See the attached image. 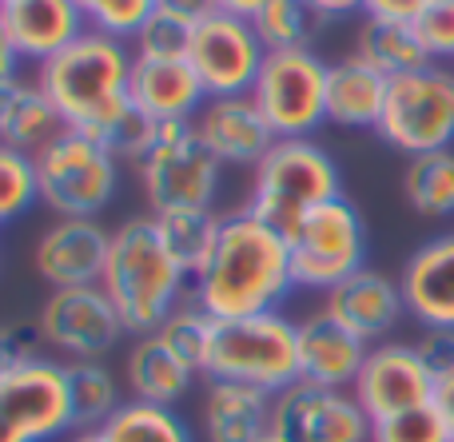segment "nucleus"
Returning a JSON list of instances; mask_svg holds the SVG:
<instances>
[{
    "mask_svg": "<svg viewBox=\"0 0 454 442\" xmlns=\"http://www.w3.org/2000/svg\"><path fill=\"white\" fill-rule=\"evenodd\" d=\"M291 291H295V275H291L287 236L267 228L247 207L223 215L204 268L192 275V299L215 323H223V319L279 311Z\"/></svg>",
    "mask_w": 454,
    "mask_h": 442,
    "instance_id": "1",
    "label": "nucleus"
},
{
    "mask_svg": "<svg viewBox=\"0 0 454 442\" xmlns=\"http://www.w3.org/2000/svg\"><path fill=\"white\" fill-rule=\"evenodd\" d=\"M132 44L116 36L88 28L64 52H56L48 64H40L36 84L60 112L64 128L92 140H108V132L132 112Z\"/></svg>",
    "mask_w": 454,
    "mask_h": 442,
    "instance_id": "2",
    "label": "nucleus"
},
{
    "mask_svg": "<svg viewBox=\"0 0 454 442\" xmlns=\"http://www.w3.org/2000/svg\"><path fill=\"white\" fill-rule=\"evenodd\" d=\"M100 287L128 335H156L164 319L192 295V275L164 247L156 220L136 215L112 231Z\"/></svg>",
    "mask_w": 454,
    "mask_h": 442,
    "instance_id": "3",
    "label": "nucleus"
},
{
    "mask_svg": "<svg viewBox=\"0 0 454 442\" xmlns=\"http://www.w3.org/2000/svg\"><path fill=\"white\" fill-rule=\"evenodd\" d=\"M343 196L339 167L315 140H275L255 164L247 212L259 215L279 236H291L315 207Z\"/></svg>",
    "mask_w": 454,
    "mask_h": 442,
    "instance_id": "4",
    "label": "nucleus"
},
{
    "mask_svg": "<svg viewBox=\"0 0 454 442\" xmlns=\"http://www.w3.org/2000/svg\"><path fill=\"white\" fill-rule=\"evenodd\" d=\"M204 379L247 383L267 395L299 383V327L279 311L215 323Z\"/></svg>",
    "mask_w": 454,
    "mask_h": 442,
    "instance_id": "5",
    "label": "nucleus"
},
{
    "mask_svg": "<svg viewBox=\"0 0 454 442\" xmlns=\"http://www.w3.org/2000/svg\"><path fill=\"white\" fill-rule=\"evenodd\" d=\"M32 159H36L40 204L56 220H96L116 199L120 159L92 136L60 132Z\"/></svg>",
    "mask_w": 454,
    "mask_h": 442,
    "instance_id": "6",
    "label": "nucleus"
},
{
    "mask_svg": "<svg viewBox=\"0 0 454 442\" xmlns=\"http://www.w3.org/2000/svg\"><path fill=\"white\" fill-rule=\"evenodd\" d=\"M136 167H140L144 199L152 204V215L184 212V207H212L223 172V164L196 136L192 120L156 124V140Z\"/></svg>",
    "mask_w": 454,
    "mask_h": 442,
    "instance_id": "7",
    "label": "nucleus"
},
{
    "mask_svg": "<svg viewBox=\"0 0 454 442\" xmlns=\"http://www.w3.org/2000/svg\"><path fill=\"white\" fill-rule=\"evenodd\" d=\"M291 247V275L303 291H323L339 287L355 271L367 268V223L359 207L347 196L327 199L315 207L303 223L287 236Z\"/></svg>",
    "mask_w": 454,
    "mask_h": 442,
    "instance_id": "8",
    "label": "nucleus"
},
{
    "mask_svg": "<svg viewBox=\"0 0 454 442\" xmlns=\"http://www.w3.org/2000/svg\"><path fill=\"white\" fill-rule=\"evenodd\" d=\"M375 132L407 159L454 148V68L427 64L419 72L395 76Z\"/></svg>",
    "mask_w": 454,
    "mask_h": 442,
    "instance_id": "9",
    "label": "nucleus"
},
{
    "mask_svg": "<svg viewBox=\"0 0 454 442\" xmlns=\"http://www.w3.org/2000/svg\"><path fill=\"white\" fill-rule=\"evenodd\" d=\"M251 100L279 140H311L327 124V64L315 52H267Z\"/></svg>",
    "mask_w": 454,
    "mask_h": 442,
    "instance_id": "10",
    "label": "nucleus"
},
{
    "mask_svg": "<svg viewBox=\"0 0 454 442\" xmlns=\"http://www.w3.org/2000/svg\"><path fill=\"white\" fill-rule=\"evenodd\" d=\"M72 430L64 363L28 359L0 375V442H56Z\"/></svg>",
    "mask_w": 454,
    "mask_h": 442,
    "instance_id": "11",
    "label": "nucleus"
},
{
    "mask_svg": "<svg viewBox=\"0 0 454 442\" xmlns=\"http://www.w3.org/2000/svg\"><path fill=\"white\" fill-rule=\"evenodd\" d=\"M36 331L44 347L64 355V363H104L120 335H128L100 283L52 291L36 315Z\"/></svg>",
    "mask_w": 454,
    "mask_h": 442,
    "instance_id": "12",
    "label": "nucleus"
},
{
    "mask_svg": "<svg viewBox=\"0 0 454 442\" xmlns=\"http://www.w3.org/2000/svg\"><path fill=\"white\" fill-rule=\"evenodd\" d=\"M263 60L267 48L247 16H235L223 8V12L207 16L204 24H196V32H192L188 64L200 76V84H204L207 100H215V96H247Z\"/></svg>",
    "mask_w": 454,
    "mask_h": 442,
    "instance_id": "13",
    "label": "nucleus"
},
{
    "mask_svg": "<svg viewBox=\"0 0 454 442\" xmlns=\"http://www.w3.org/2000/svg\"><path fill=\"white\" fill-rule=\"evenodd\" d=\"M271 435L279 442H371V415L351 391L299 379L275 395Z\"/></svg>",
    "mask_w": 454,
    "mask_h": 442,
    "instance_id": "14",
    "label": "nucleus"
},
{
    "mask_svg": "<svg viewBox=\"0 0 454 442\" xmlns=\"http://www.w3.org/2000/svg\"><path fill=\"white\" fill-rule=\"evenodd\" d=\"M351 395L371 415V423L415 411L434 399V371L423 363L415 343H375L367 351Z\"/></svg>",
    "mask_w": 454,
    "mask_h": 442,
    "instance_id": "15",
    "label": "nucleus"
},
{
    "mask_svg": "<svg viewBox=\"0 0 454 442\" xmlns=\"http://www.w3.org/2000/svg\"><path fill=\"white\" fill-rule=\"evenodd\" d=\"M112 231L100 220H52L32 247V268L52 291L92 287L104 279Z\"/></svg>",
    "mask_w": 454,
    "mask_h": 442,
    "instance_id": "16",
    "label": "nucleus"
},
{
    "mask_svg": "<svg viewBox=\"0 0 454 442\" xmlns=\"http://www.w3.org/2000/svg\"><path fill=\"white\" fill-rule=\"evenodd\" d=\"M192 124H196V136L204 140V148L220 164H231V167H255L275 148V140H279L271 132V124L263 120V112L255 108L251 92L215 96V100H207L200 108V116Z\"/></svg>",
    "mask_w": 454,
    "mask_h": 442,
    "instance_id": "17",
    "label": "nucleus"
},
{
    "mask_svg": "<svg viewBox=\"0 0 454 442\" xmlns=\"http://www.w3.org/2000/svg\"><path fill=\"white\" fill-rule=\"evenodd\" d=\"M323 311L335 315L347 331H355L363 343L375 347V343H383L387 335L403 323L407 303H403L399 279L383 275V271H375V268H363L323 295Z\"/></svg>",
    "mask_w": 454,
    "mask_h": 442,
    "instance_id": "18",
    "label": "nucleus"
},
{
    "mask_svg": "<svg viewBox=\"0 0 454 442\" xmlns=\"http://www.w3.org/2000/svg\"><path fill=\"white\" fill-rule=\"evenodd\" d=\"M295 327H299V379L315 383V387L351 391L363 363H367L371 343H363L355 331H347L323 307L311 311L307 319H299Z\"/></svg>",
    "mask_w": 454,
    "mask_h": 442,
    "instance_id": "19",
    "label": "nucleus"
},
{
    "mask_svg": "<svg viewBox=\"0 0 454 442\" xmlns=\"http://www.w3.org/2000/svg\"><path fill=\"white\" fill-rule=\"evenodd\" d=\"M403 303L423 331H454V231L427 239L403 263Z\"/></svg>",
    "mask_w": 454,
    "mask_h": 442,
    "instance_id": "20",
    "label": "nucleus"
},
{
    "mask_svg": "<svg viewBox=\"0 0 454 442\" xmlns=\"http://www.w3.org/2000/svg\"><path fill=\"white\" fill-rule=\"evenodd\" d=\"M275 395L247 383L207 379L204 407H200V430L204 442H259L271 435Z\"/></svg>",
    "mask_w": 454,
    "mask_h": 442,
    "instance_id": "21",
    "label": "nucleus"
},
{
    "mask_svg": "<svg viewBox=\"0 0 454 442\" xmlns=\"http://www.w3.org/2000/svg\"><path fill=\"white\" fill-rule=\"evenodd\" d=\"M132 108L140 116L168 124V120H196L207 104V92L188 60H136L132 64Z\"/></svg>",
    "mask_w": 454,
    "mask_h": 442,
    "instance_id": "22",
    "label": "nucleus"
},
{
    "mask_svg": "<svg viewBox=\"0 0 454 442\" xmlns=\"http://www.w3.org/2000/svg\"><path fill=\"white\" fill-rule=\"evenodd\" d=\"M0 16H4V28L20 60L32 64H48L56 52H64L72 40L88 32V20L72 0H16L0 8Z\"/></svg>",
    "mask_w": 454,
    "mask_h": 442,
    "instance_id": "23",
    "label": "nucleus"
},
{
    "mask_svg": "<svg viewBox=\"0 0 454 442\" xmlns=\"http://www.w3.org/2000/svg\"><path fill=\"white\" fill-rule=\"evenodd\" d=\"M391 80L359 56L327 64V120L339 128H379Z\"/></svg>",
    "mask_w": 454,
    "mask_h": 442,
    "instance_id": "24",
    "label": "nucleus"
},
{
    "mask_svg": "<svg viewBox=\"0 0 454 442\" xmlns=\"http://www.w3.org/2000/svg\"><path fill=\"white\" fill-rule=\"evenodd\" d=\"M124 379L132 399L156 407H176L196 383V371L164 347L160 335H136V343L124 355Z\"/></svg>",
    "mask_w": 454,
    "mask_h": 442,
    "instance_id": "25",
    "label": "nucleus"
},
{
    "mask_svg": "<svg viewBox=\"0 0 454 442\" xmlns=\"http://www.w3.org/2000/svg\"><path fill=\"white\" fill-rule=\"evenodd\" d=\"M355 56L367 60L375 72H383L387 80L419 72L427 64H434L427 56L423 40H419L415 24H399V20H371L363 16L359 36H355Z\"/></svg>",
    "mask_w": 454,
    "mask_h": 442,
    "instance_id": "26",
    "label": "nucleus"
},
{
    "mask_svg": "<svg viewBox=\"0 0 454 442\" xmlns=\"http://www.w3.org/2000/svg\"><path fill=\"white\" fill-rule=\"evenodd\" d=\"M60 132H68V128H64L60 112L52 108V100L44 96V88L36 80H20L12 96V108H8V120H4V132H0V143L36 156Z\"/></svg>",
    "mask_w": 454,
    "mask_h": 442,
    "instance_id": "27",
    "label": "nucleus"
},
{
    "mask_svg": "<svg viewBox=\"0 0 454 442\" xmlns=\"http://www.w3.org/2000/svg\"><path fill=\"white\" fill-rule=\"evenodd\" d=\"M251 24H255L267 52H311L327 16L311 0H267L251 16Z\"/></svg>",
    "mask_w": 454,
    "mask_h": 442,
    "instance_id": "28",
    "label": "nucleus"
},
{
    "mask_svg": "<svg viewBox=\"0 0 454 442\" xmlns=\"http://www.w3.org/2000/svg\"><path fill=\"white\" fill-rule=\"evenodd\" d=\"M403 196L427 220H450L454 215V148L411 156L403 172Z\"/></svg>",
    "mask_w": 454,
    "mask_h": 442,
    "instance_id": "29",
    "label": "nucleus"
},
{
    "mask_svg": "<svg viewBox=\"0 0 454 442\" xmlns=\"http://www.w3.org/2000/svg\"><path fill=\"white\" fill-rule=\"evenodd\" d=\"M152 220H156V231L164 239V247L172 252V260L188 275H196L204 268L207 252H212L215 236H220L223 215H215L212 207H184V212H160Z\"/></svg>",
    "mask_w": 454,
    "mask_h": 442,
    "instance_id": "30",
    "label": "nucleus"
},
{
    "mask_svg": "<svg viewBox=\"0 0 454 442\" xmlns=\"http://www.w3.org/2000/svg\"><path fill=\"white\" fill-rule=\"evenodd\" d=\"M76 430H100L120 411V383L104 363H64Z\"/></svg>",
    "mask_w": 454,
    "mask_h": 442,
    "instance_id": "31",
    "label": "nucleus"
},
{
    "mask_svg": "<svg viewBox=\"0 0 454 442\" xmlns=\"http://www.w3.org/2000/svg\"><path fill=\"white\" fill-rule=\"evenodd\" d=\"M100 430L108 442H196L176 407L140 403V399H124L120 411Z\"/></svg>",
    "mask_w": 454,
    "mask_h": 442,
    "instance_id": "32",
    "label": "nucleus"
},
{
    "mask_svg": "<svg viewBox=\"0 0 454 442\" xmlns=\"http://www.w3.org/2000/svg\"><path fill=\"white\" fill-rule=\"evenodd\" d=\"M160 339H164V347L172 351L180 363H188L196 375L207 371V355H212V335H215V319L207 315L204 307H200L196 299H184L180 307L172 311V315L164 319V327H160Z\"/></svg>",
    "mask_w": 454,
    "mask_h": 442,
    "instance_id": "33",
    "label": "nucleus"
},
{
    "mask_svg": "<svg viewBox=\"0 0 454 442\" xmlns=\"http://www.w3.org/2000/svg\"><path fill=\"white\" fill-rule=\"evenodd\" d=\"M192 32H196V24H188L184 16L156 4V12L140 24V32L128 44H132L136 60H188Z\"/></svg>",
    "mask_w": 454,
    "mask_h": 442,
    "instance_id": "34",
    "label": "nucleus"
},
{
    "mask_svg": "<svg viewBox=\"0 0 454 442\" xmlns=\"http://www.w3.org/2000/svg\"><path fill=\"white\" fill-rule=\"evenodd\" d=\"M32 204H40L36 159L20 148L0 143V223H12Z\"/></svg>",
    "mask_w": 454,
    "mask_h": 442,
    "instance_id": "35",
    "label": "nucleus"
},
{
    "mask_svg": "<svg viewBox=\"0 0 454 442\" xmlns=\"http://www.w3.org/2000/svg\"><path fill=\"white\" fill-rule=\"evenodd\" d=\"M72 4L80 8L88 28L116 40H132L140 32V24L156 12L160 0H72Z\"/></svg>",
    "mask_w": 454,
    "mask_h": 442,
    "instance_id": "36",
    "label": "nucleus"
},
{
    "mask_svg": "<svg viewBox=\"0 0 454 442\" xmlns=\"http://www.w3.org/2000/svg\"><path fill=\"white\" fill-rule=\"evenodd\" d=\"M371 442H450V435H447V423L434 411V403H427V407H415V411L371 423Z\"/></svg>",
    "mask_w": 454,
    "mask_h": 442,
    "instance_id": "37",
    "label": "nucleus"
},
{
    "mask_svg": "<svg viewBox=\"0 0 454 442\" xmlns=\"http://www.w3.org/2000/svg\"><path fill=\"white\" fill-rule=\"evenodd\" d=\"M415 32L434 64L454 60V0H427L415 16Z\"/></svg>",
    "mask_w": 454,
    "mask_h": 442,
    "instance_id": "38",
    "label": "nucleus"
},
{
    "mask_svg": "<svg viewBox=\"0 0 454 442\" xmlns=\"http://www.w3.org/2000/svg\"><path fill=\"white\" fill-rule=\"evenodd\" d=\"M152 140H156V120L140 116V112L132 108V112H128V116L108 132L104 148H108L116 159H132V164H140V159L148 156Z\"/></svg>",
    "mask_w": 454,
    "mask_h": 442,
    "instance_id": "39",
    "label": "nucleus"
},
{
    "mask_svg": "<svg viewBox=\"0 0 454 442\" xmlns=\"http://www.w3.org/2000/svg\"><path fill=\"white\" fill-rule=\"evenodd\" d=\"M36 339H40L36 327H0V375L28 363V359H40Z\"/></svg>",
    "mask_w": 454,
    "mask_h": 442,
    "instance_id": "40",
    "label": "nucleus"
},
{
    "mask_svg": "<svg viewBox=\"0 0 454 442\" xmlns=\"http://www.w3.org/2000/svg\"><path fill=\"white\" fill-rule=\"evenodd\" d=\"M415 347L423 355V363L434 371V379L454 371V331H423V339Z\"/></svg>",
    "mask_w": 454,
    "mask_h": 442,
    "instance_id": "41",
    "label": "nucleus"
},
{
    "mask_svg": "<svg viewBox=\"0 0 454 442\" xmlns=\"http://www.w3.org/2000/svg\"><path fill=\"white\" fill-rule=\"evenodd\" d=\"M427 0H363V16L371 20H399V24H415V16L423 12Z\"/></svg>",
    "mask_w": 454,
    "mask_h": 442,
    "instance_id": "42",
    "label": "nucleus"
},
{
    "mask_svg": "<svg viewBox=\"0 0 454 442\" xmlns=\"http://www.w3.org/2000/svg\"><path fill=\"white\" fill-rule=\"evenodd\" d=\"M160 8H168V12L184 16V20H188V24H204L207 16L223 12V4H220V0H160Z\"/></svg>",
    "mask_w": 454,
    "mask_h": 442,
    "instance_id": "43",
    "label": "nucleus"
},
{
    "mask_svg": "<svg viewBox=\"0 0 454 442\" xmlns=\"http://www.w3.org/2000/svg\"><path fill=\"white\" fill-rule=\"evenodd\" d=\"M431 403H434V411H439V419L447 423V435L454 442V371L434 379V399Z\"/></svg>",
    "mask_w": 454,
    "mask_h": 442,
    "instance_id": "44",
    "label": "nucleus"
},
{
    "mask_svg": "<svg viewBox=\"0 0 454 442\" xmlns=\"http://www.w3.org/2000/svg\"><path fill=\"white\" fill-rule=\"evenodd\" d=\"M20 52H16L12 36H8L4 28V16H0V84H8V80H16V72H20Z\"/></svg>",
    "mask_w": 454,
    "mask_h": 442,
    "instance_id": "45",
    "label": "nucleus"
},
{
    "mask_svg": "<svg viewBox=\"0 0 454 442\" xmlns=\"http://www.w3.org/2000/svg\"><path fill=\"white\" fill-rule=\"evenodd\" d=\"M315 8H319L327 20H335V16H355L363 12V0H311Z\"/></svg>",
    "mask_w": 454,
    "mask_h": 442,
    "instance_id": "46",
    "label": "nucleus"
},
{
    "mask_svg": "<svg viewBox=\"0 0 454 442\" xmlns=\"http://www.w3.org/2000/svg\"><path fill=\"white\" fill-rule=\"evenodd\" d=\"M220 4L227 8V12H235V16H247V20H251V16H255L259 8L267 4V0H220Z\"/></svg>",
    "mask_w": 454,
    "mask_h": 442,
    "instance_id": "47",
    "label": "nucleus"
},
{
    "mask_svg": "<svg viewBox=\"0 0 454 442\" xmlns=\"http://www.w3.org/2000/svg\"><path fill=\"white\" fill-rule=\"evenodd\" d=\"M16 84H20V76H16V80H8V84H0V132H4V120H8V108H12Z\"/></svg>",
    "mask_w": 454,
    "mask_h": 442,
    "instance_id": "48",
    "label": "nucleus"
},
{
    "mask_svg": "<svg viewBox=\"0 0 454 442\" xmlns=\"http://www.w3.org/2000/svg\"><path fill=\"white\" fill-rule=\"evenodd\" d=\"M64 442H108V438H104V430H72Z\"/></svg>",
    "mask_w": 454,
    "mask_h": 442,
    "instance_id": "49",
    "label": "nucleus"
},
{
    "mask_svg": "<svg viewBox=\"0 0 454 442\" xmlns=\"http://www.w3.org/2000/svg\"><path fill=\"white\" fill-rule=\"evenodd\" d=\"M259 442H279V438H275V435H267V438H259Z\"/></svg>",
    "mask_w": 454,
    "mask_h": 442,
    "instance_id": "50",
    "label": "nucleus"
},
{
    "mask_svg": "<svg viewBox=\"0 0 454 442\" xmlns=\"http://www.w3.org/2000/svg\"><path fill=\"white\" fill-rule=\"evenodd\" d=\"M4 4H16V0H0V8H4Z\"/></svg>",
    "mask_w": 454,
    "mask_h": 442,
    "instance_id": "51",
    "label": "nucleus"
}]
</instances>
